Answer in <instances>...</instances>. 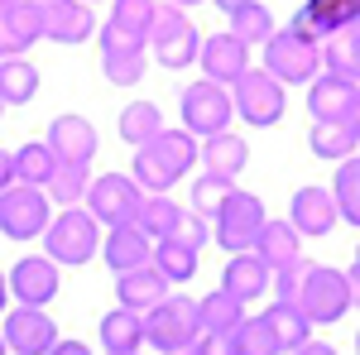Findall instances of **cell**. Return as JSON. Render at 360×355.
<instances>
[{"label": "cell", "mask_w": 360, "mask_h": 355, "mask_svg": "<svg viewBox=\"0 0 360 355\" xmlns=\"http://www.w3.org/2000/svg\"><path fill=\"white\" fill-rule=\"evenodd\" d=\"M168 240H178V245H193V250H202V245H207V240H212V231L202 226V217H197V212H183V217H178V226H173V235H168Z\"/></svg>", "instance_id": "43"}, {"label": "cell", "mask_w": 360, "mask_h": 355, "mask_svg": "<svg viewBox=\"0 0 360 355\" xmlns=\"http://www.w3.org/2000/svg\"><path fill=\"white\" fill-rule=\"evenodd\" d=\"M154 10H159V0H111V20L120 34H130V39H144L149 44V25H154Z\"/></svg>", "instance_id": "35"}, {"label": "cell", "mask_w": 360, "mask_h": 355, "mask_svg": "<svg viewBox=\"0 0 360 355\" xmlns=\"http://www.w3.org/2000/svg\"><path fill=\"white\" fill-rule=\"evenodd\" d=\"M115 298H120V307H130V312L144 317L149 307H159L168 298V278L154 264H139L130 273H115Z\"/></svg>", "instance_id": "19"}, {"label": "cell", "mask_w": 360, "mask_h": 355, "mask_svg": "<svg viewBox=\"0 0 360 355\" xmlns=\"http://www.w3.org/2000/svg\"><path fill=\"white\" fill-rule=\"evenodd\" d=\"M5 283H10V298L20 302V307H49V302L58 298V288H63L58 264L49 254H25V259H15L10 273H5Z\"/></svg>", "instance_id": "12"}, {"label": "cell", "mask_w": 360, "mask_h": 355, "mask_svg": "<svg viewBox=\"0 0 360 355\" xmlns=\"http://www.w3.org/2000/svg\"><path fill=\"white\" fill-rule=\"evenodd\" d=\"M197 63H202V72H207V82H221L231 86L240 72L250 67V44H240L231 29L226 34H212V39H202V49H197Z\"/></svg>", "instance_id": "15"}, {"label": "cell", "mask_w": 360, "mask_h": 355, "mask_svg": "<svg viewBox=\"0 0 360 355\" xmlns=\"http://www.w3.org/2000/svg\"><path fill=\"white\" fill-rule=\"evenodd\" d=\"M307 269H312V264H307L303 254H298V259H288V264H283V269L274 273V288H278V302H293V298H298V288H303V278H307Z\"/></svg>", "instance_id": "42"}, {"label": "cell", "mask_w": 360, "mask_h": 355, "mask_svg": "<svg viewBox=\"0 0 360 355\" xmlns=\"http://www.w3.org/2000/svg\"><path fill=\"white\" fill-rule=\"evenodd\" d=\"M34 96H39V67L29 58H0V101L29 106Z\"/></svg>", "instance_id": "24"}, {"label": "cell", "mask_w": 360, "mask_h": 355, "mask_svg": "<svg viewBox=\"0 0 360 355\" xmlns=\"http://www.w3.org/2000/svg\"><path fill=\"white\" fill-rule=\"evenodd\" d=\"M264 202L255 197V192H240L231 188L226 192V202L217 207V245L231 250V254H240V250H255V240H259V231H264Z\"/></svg>", "instance_id": "7"}, {"label": "cell", "mask_w": 360, "mask_h": 355, "mask_svg": "<svg viewBox=\"0 0 360 355\" xmlns=\"http://www.w3.org/2000/svg\"><path fill=\"white\" fill-rule=\"evenodd\" d=\"M96 34V15L86 0H44V39L53 44H82Z\"/></svg>", "instance_id": "17"}, {"label": "cell", "mask_w": 360, "mask_h": 355, "mask_svg": "<svg viewBox=\"0 0 360 355\" xmlns=\"http://www.w3.org/2000/svg\"><path fill=\"white\" fill-rule=\"evenodd\" d=\"M360 25V0H307L303 10L288 20L293 34L303 39H332V34H351Z\"/></svg>", "instance_id": "14"}, {"label": "cell", "mask_w": 360, "mask_h": 355, "mask_svg": "<svg viewBox=\"0 0 360 355\" xmlns=\"http://www.w3.org/2000/svg\"><path fill=\"white\" fill-rule=\"evenodd\" d=\"M202 336V317H197V298H173L168 293L159 307H149L144 312V341L149 346H159V351H178V346H188Z\"/></svg>", "instance_id": "9"}, {"label": "cell", "mask_w": 360, "mask_h": 355, "mask_svg": "<svg viewBox=\"0 0 360 355\" xmlns=\"http://www.w3.org/2000/svg\"><path fill=\"white\" fill-rule=\"evenodd\" d=\"M351 82H360V29H351Z\"/></svg>", "instance_id": "48"}, {"label": "cell", "mask_w": 360, "mask_h": 355, "mask_svg": "<svg viewBox=\"0 0 360 355\" xmlns=\"http://www.w3.org/2000/svg\"><path fill=\"white\" fill-rule=\"evenodd\" d=\"M332 197H336V217H346L351 226H360V159H341Z\"/></svg>", "instance_id": "39"}, {"label": "cell", "mask_w": 360, "mask_h": 355, "mask_svg": "<svg viewBox=\"0 0 360 355\" xmlns=\"http://www.w3.org/2000/svg\"><path fill=\"white\" fill-rule=\"evenodd\" d=\"M49 355H91V346H86V341H63V336H58V346Z\"/></svg>", "instance_id": "47"}, {"label": "cell", "mask_w": 360, "mask_h": 355, "mask_svg": "<svg viewBox=\"0 0 360 355\" xmlns=\"http://www.w3.org/2000/svg\"><path fill=\"white\" fill-rule=\"evenodd\" d=\"M106 355H139V351H106Z\"/></svg>", "instance_id": "56"}, {"label": "cell", "mask_w": 360, "mask_h": 355, "mask_svg": "<svg viewBox=\"0 0 360 355\" xmlns=\"http://www.w3.org/2000/svg\"><path fill=\"white\" fill-rule=\"evenodd\" d=\"M5 20L15 25V34H20L25 44H39V39H44V5H39V0H15V5L5 10Z\"/></svg>", "instance_id": "40"}, {"label": "cell", "mask_w": 360, "mask_h": 355, "mask_svg": "<svg viewBox=\"0 0 360 355\" xmlns=\"http://www.w3.org/2000/svg\"><path fill=\"white\" fill-rule=\"evenodd\" d=\"M178 202H168L164 192H149L144 197V207H139V217H135V226L149 235V240H168L173 235V226H178Z\"/></svg>", "instance_id": "33"}, {"label": "cell", "mask_w": 360, "mask_h": 355, "mask_svg": "<svg viewBox=\"0 0 360 355\" xmlns=\"http://www.w3.org/2000/svg\"><path fill=\"white\" fill-rule=\"evenodd\" d=\"M259 317L269 322V331H274V341L283 346V351H298L303 341H312V322H307L293 302H274V307L259 312Z\"/></svg>", "instance_id": "30"}, {"label": "cell", "mask_w": 360, "mask_h": 355, "mask_svg": "<svg viewBox=\"0 0 360 355\" xmlns=\"http://www.w3.org/2000/svg\"><path fill=\"white\" fill-rule=\"evenodd\" d=\"M0 355H10V346H5V336H0Z\"/></svg>", "instance_id": "57"}, {"label": "cell", "mask_w": 360, "mask_h": 355, "mask_svg": "<svg viewBox=\"0 0 360 355\" xmlns=\"http://www.w3.org/2000/svg\"><path fill=\"white\" fill-rule=\"evenodd\" d=\"M86 188H91V164H63L58 159L53 178H49V202H58V207H77L86 197Z\"/></svg>", "instance_id": "31"}, {"label": "cell", "mask_w": 360, "mask_h": 355, "mask_svg": "<svg viewBox=\"0 0 360 355\" xmlns=\"http://www.w3.org/2000/svg\"><path fill=\"white\" fill-rule=\"evenodd\" d=\"M264 72L278 77L283 86H298V82H312L317 72H322V49L303 39V34H293V29L283 25L274 29L269 39H264Z\"/></svg>", "instance_id": "3"}, {"label": "cell", "mask_w": 360, "mask_h": 355, "mask_svg": "<svg viewBox=\"0 0 360 355\" xmlns=\"http://www.w3.org/2000/svg\"><path fill=\"white\" fill-rule=\"evenodd\" d=\"M197 317H202V331L207 336H231L245 317V302H236L226 288H212L207 298L197 302Z\"/></svg>", "instance_id": "25"}, {"label": "cell", "mask_w": 360, "mask_h": 355, "mask_svg": "<svg viewBox=\"0 0 360 355\" xmlns=\"http://www.w3.org/2000/svg\"><path fill=\"white\" fill-rule=\"evenodd\" d=\"M197 159L207 164V173H217V178H226V183H236V173L245 168L250 149L240 135H231V130H221V135H212L202 149H197Z\"/></svg>", "instance_id": "23"}, {"label": "cell", "mask_w": 360, "mask_h": 355, "mask_svg": "<svg viewBox=\"0 0 360 355\" xmlns=\"http://www.w3.org/2000/svg\"><path fill=\"white\" fill-rule=\"evenodd\" d=\"M58 168V154L44 144V139H29L25 149H15V183H29V188H49Z\"/></svg>", "instance_id": "29"}, {"label": "cell", "mask_w": 360, "mask_h": 355, "mask_svg": "<svg viewBox=\"0 0 360 355\" xmlns=\"http://www.w3.org/2000/svg\"><path fill=\"white\" fill-rule=\"evenodd\" d=\"M193 164H197V139L188 130H159L149 144H139L130 178L144 192H168Z\"/></svg>", "instance_id": "1"}, {"label": "cell", "mask_w": 360, "mask_h": 355, "mask_svg": "<svg viewBox=\"0 0 360 355\" xmlns=\"http://www.w3.org/2000/svg\"><path fill=\"white\" fill-rule=\"evenodd\" d=\"M0 120H5V101H0Z\"/></svg>", "instance_id": "59"}, {"label": "cell", "mask_w": 360, "mask_h": 355, "mask_svg": "<svg viewBox=\"0 0 360 355\" xmlns=\"http://www.w3.org/2000/svg\"><path fill=\"white\" fill-rule=\"evenodd\" d=\"M202 355H236V346H231V336H207L202 331Z\"/></svg>", "instance_id": "45"}, {"label": "cell", "mask_w": 360, "mask_h": 355, "mask_svg": "<svg viewBox=\"0 0 360 355\" xmlns=\"http://www.w3.org/2000/svg\"><path fill=\"white\" fill-rule=\"evenodd\" d=\"M168 5H178V10H188V5H202V0H168Z\"/></svg>", "instance_id": "55"}, {"label": "cell", "mask_w": 360, "mask_h": 355, "mask_svg": "<svg viewBox=\"0 0 360 355\" xmlns=\"http://www.w3.org/2000/svg\"><path fill=\"white\" fill-rule=\"evenodd\" d=\"M144 197H149V192L139 188L130 173H101V178H91V188H86L82 202L101 226H135Z\"/></svg>", "instance_id": "6"}, {"label": "cell", "mask_w": 360, "mask_h": 355, "mask_svg": "<svg viewBox=\"0 0 360 355\" xmlns=\"http://www.w3.org/2000/svg\"><path fill=\"white\" fill-rule=\"evenodd\" d=\"M149 264L164 273L168 283H188L197 273V250L193 245H178V240H159L154 254H149Z\"/></svg>", "instance_id": "34"}, {"label": "cell", "mask_w": 360, "mask_h": 355, "mask_svg": "<svg viewBox=\"0 0 360 355\" xmlns=\"http://www.w3.org/2000/svg\"><path fill=\"white\" fill-rule=\"evenodd\" d=\"M101 346L106 351H139L144 346V317L130 307H111L101 317Z\"/></svg>", "instance_id": "27"}, {"label": "cell", "mask_w": 360, "mask_h": 355, "mask_svg": "<svg viewBox=\"0 0 360 355\" xmlns=\"http://www.w3.org/2000/svg\"><path fill=\"white\" fill-rule=\"evenodd\" d=\"M226 192H231V183H226V178L202 173V178L193 183V212H197V217H217V207L226 202Z\"/></svg>", "instance_id": "41"}, {"label": "cell", "mask_w": 360, "mask_h": 355, "mask_svg": "<svg viewBox=\"0 0 360 355\" xmlns=\"http://www.w3.org/2000/svg\"><path fill=\"white\" fill-rule=\"evenodd\" d=\"M288 226H293L298 235H327V231L336 226V197H332V188H303V192H293Z\"/></svg>", "instance_id": "20"}, {"label": "cell", "mask_w": 360, "mask_h": 355, "mask_svg": "<svg viewBox=\"0 0 360 355\" xmlns=\"http://www.w3.org/2000/svg\"><path fill=\"white\" fill-rule=\"evenodd\" d=\"M149 49L164 63L168 72H183L197 63V49H202V34L197 25L178 10V5H159L154 10V25H149Z\"/></svg>", "instance_id": "5"}, {"label": "cell", "mask_w": 360, "mask_h": 355, "mask_svg": "<svg viewBox=\"0 0 360 355\" xmlns=\"http://www.w3.org/2000/svg\"><path fill=\"white\" fill-rule=\"evenodd\" d=\"M212 5H221L226 15H231V10H236V5H245V0H212Z\"/></svg>", "instance_id": "53"}, {"label": "cell", "mask_w": 360, "mask_h": 355, "mask_svg": "<svg viewBox=\"0 0 360 355\" xmlns=\"http://www.w3.org/2000/svg\"><path fill=\"white\" fill-rule=\"evenodd\" d=\"M221 288L236 302H255L264 288H269V264H264L255 250H240V254H231V264H226Z\"/></svg>", "instance_id": "22"}, {"label": "cell", "mask_w": 360, "mask_h": 355, "mask_svg": "<svg viewBox=\"0 0 360 355\" xmlns=\"http://www.w3.org/2000/svg\"><path fill=\"white\" fill-rule=\"evenodd\" d=\"M164 355H202V336L188 341V346H178V351H164Z\"/></svg>", "instance_id": "51"}, {"label": "cell", "mask_w": 360, "mask_h": 355, "mask_svg": "<svg viewBox=\"0 0 360 355\" xmlns=\"http://www.w3.org/2000/svg\"><path fill=\"white\" fill-rule=\"evenodd\" d=\"M231 86H236V91H231L236 115H240L245 125H255V130L278 125V115H283V82H278V77H269L264 67H259V72H250V67H245Z\"/></svg>", "instance_id": "11"}, {"label": "cell", "mask_w": 360, "mask_h": 355, "mask_svg": "<svg viewBox=\"0 0 360 355\" xmlns=\"http://www.w3.org/2000/svg\"><path fill=\"white\" fill-rule=\"evenodd\" d=\"M231 34H236L240 44H264V39L274 34V15H269L259 0H245V5L231 10Z\"/></svg>", "instance_id": "36"}, {"label": "cell", "mask_w": 360, "mask_h": 355, "mask_svg": "<svg viewBox=\"0 0 360 355\" xmlns=\"http://www.w3.org/2000/svg\"><path fill=\"white\" fill-rule=\"evenodd\" d=\"M10 5H15V0H0V10H10Z\"/></svg>", "instance_id": "58"}, {"label": "cell", "mask_w": 360, "mask_h": 355, "mask_svg": "<svg viewBox=\"0 0 360 355\" xmlns=\"http://www.w3.org/2000/svg\"><path fill=\"white\" fill-rule=\"evenodd\" d=\"M351 125H356V135H360V96H356V106H351Z\"/></svg>", "instance_id": "54"}, {"label": "cell", "mask_w": 360, "mask_h": 355, "mask_svg": "<svg viewBox=\"0 0 360 355\" xmlns=\"http://www.w3.org/2000/svg\"><path fill=\"white\" fill-rule=\"evenodd\" d=\"M144 67H149L144 49H101V72H106L115 86H135L139 77H144Z\"/></svg>", "instance_id": "38"}, {"label": "cell", "mask_w": 360, "mask_h": 355, "mask_svg": "<svg viewBox=\"0 0 360 355\" xmlns=\"http://www.w3.org/2000/svg\"><path fill=\"white\" fill-rule=\"evenodd\" d=\"M53 221V202L44 188L29 183H10L0 192V235L5 240H39Z\"/></svg>", "instance_id": "4"}, {"label": "cell", "mask_w": 360, "mask_h": 355, "mask_svg": "<svg viewBox=\"0 0 360 355\" xmlns=\"http://www.w3.org/2000/svg\"><path fill=\"white\" fill-rule=\"evenodd\" d=\"M356 96H360V86L351 82V77H336V72L307 82V110H312L317 120H351Z\"/></svg>", "instance_id": "18"}, {"label": "cell", "mask_w": 360, "mask_h": 355, "mask_svg": "<svg viewBox=\"0 0 360 355\" xmlns=\"http://www.w3.org/2000/svg\"><path fill=\"white\" fill-rule=\"evenodd\" d=\"M96 245H101V221L91 217L86 207H63L49 221V231H44V254L53 264H68V269L86 264L96 254Z\"/></svg>", "instance_id": "2"}, {"label": "cell", "mask_w": 360, "mask_h": 355, "mask_svg": "<svg viewBox=\"0 0 360 355\" xmlns=\"http://www.w3.org/2000/svg\"><path fill=\"white\" fill-rule=\"evenodd\" d=\"M44 144L53 149L63 164H91L101 139H96V125H91L86 115H53V125H49Z\"/></svg>", "instance_id": "16"}, {"label": "cell", "mask_w": 360, "mask_h": 355, "mask_svg": "<svg viewBox=\"0 0 360 355\" xmlns=\"http://www.w3.org/2000/svg\"><path fill=\"white\" fill-rule=\"evenodd\" d=\"M307 144H312L317 159H351L356 144H360V135H356L351 120H317L312 135H307Z\"/></svg>", "instance_id": "26"}, {"label": "cell", "mask_w": 360, "mask_h": 355, "mask_svg": "<svg viewBox=\"0 0 360 355\" xmlns=\"http://www.w3.org/2000/svg\"><path fill=\"white\" fill-rule=\"evenodd\" d=\"M5 346L10 355H49L58 346V327L44 307H5Z\"/></svg>", "instance_id": "13"}, {"label": "cell", "mask_w": 360, "mask_h": 355, "mask_svg": "<svg viewBox=\"0 0 360 355\" xmlns=\"http://www.w3.org/2000/svg\"><path fill=\"white\" fill-rule=\"evenodd\" d=\"M164 130V115H159V106L154 101H130V106L120 110V139L125 144H149V139Z\"/></svg>", "instance_id": "32"}, {"label": "cell", "mask_w": 360, "mask_h": 355, "mask_svg": "<svg viewBox=\"0 0 360 355\" xmlns=\"http://www.w3.org/2000/svg\"><path fill=\"white\" fill-rule=\"evenodd\" d=\"M346 283H351V307H360V264L346 273Z\"/></svg>", "instance_id": "50"}, {"label": "cell", "mask_w": 360, "mask_h": 355, "mask_svg": "<svg viewBox=\"0 0 360 355\" xmlns=\"http://www.w3.org/2000/svg\"><path fill=\"white\" fill-rule=\"evenodd\" d=\"M29 53V44L15 34V25L5 20V10H0V58H25Z\"/></svg>", "instance_id": "44"}, {"label": "cell", "mask_w": 360, "mask_h": 355, "mask_svg": "<svg viewBox=\"0 0 360 355\" xmlns=\"http://www.w3.org/2000/svg\"><path fill=\"white\" fill-rule=\"evenodd\" d=\"M356 351H360V331H356Z\"/></svg>", "instance_id": "60"}, {"label": "cell", "mask_w": 360, "mask_h": 355, "mask_svg": "<svg viewBox=\"0 0 360 355\" xmlns=\"http://www.w3.org/2000/svg\"><path fill=\"white\" fill-rule=\"evenodd\" d=\"M231 346H236V355H283L264 317H240V327L231 331Z\"/></svg>", "instance_id": "37"}, {"label": "cell", "mask_w": 360, "mask_h": 355, "mask_svg": "<svg viewBox=\"0 0 360 355\" xmlns=\"http://www.w3.org/2000/svg\"><path fill=\"white\" fill-rule=\"evenodd\" d=\"M231 115H236V101H231V91H226L221 82H188L183 86V130L188 135H202V139H212V135H221L226 125H231Z\"/></svg>", "instance_id": "10"}, {"label": "cell", "mask_w": 360, "mask_h": 355, "mask_svg": "<svg viewBox=\"0 0 360 355\" xmlns=\"http://www.w3.org/2000/svg\"><path fill=\"white\" fill-rule=\"evenodd\" d=\"M356 264H360V250H356Z\"/></svg>", "instance_id": "61"}, {"label": "cell", "mask_w": 360, "mask_h": 355, "mask_svg": "<svg viewBox=\"0 0 360 355\" xmlns=\"http://www.w3.org/2000/svg\"><path fill=\"white\" fill-rule=\"evenodd\" d=\"M101 254H106V269L130 273V269H139V264H149L154 240H149L139 226H111V231H106V245H101Z\"/></svg>", "instance_id": "21"}, {"label": "cell", "mask_w": 360, "mask_h": 355, "mask_svg": "<svg viewBox=\"0 0 360 355\" xmlns=\"http://www.w3.org/2000/svg\"><path fill=\"white\" fill-rule=\"evenodd\" d=\"M5 307H10V283H5V273H0V317H5Z\"/></svg>", "instance_id": "52"}, {"label": "cell", "mask_w": 360, "mask_h": 355, "mask_svg": "<svg viewBox=\"0 0 360 355\" xmlns=\"http://www.w3.org/2000/svg\"><path fill=\"white\" fill-rule=\"evenodd\" d=\"M255 254L269 264V269H283L288 259H298V231L288 221H264L259 240H255Z\"/></svg>", "instance_id": "28"}, {"label": "cell", "mask_w": 360, "mask_h": 355, "mask_svg": "<svg viewBox=\"0 0 360 355\" xmlns=\"http://www.w3.org/2000/svg\"><path fill=\"white\" fill-rule=\"evenodd\" d=\"M39 5H44V0H39Z\"/></svg>", "instance_id": "62"}, {"label": "cell", "mask_w": 360, "mask_h": 355, "mask_svg": "<svg viewBox=\"0 0 360 355\" xmlns=\"http://www.w3.org/2000/svg\"><path fill=\"white\" fill-rule=\"evenodd\" d=\"M15 183V149H0V192Z\"/></svg>", "instance_id": "46"}, {"label": "cell", "mask_w": 360, "mask_h": 355, "mask_svg": "<svg viewBox=\"0 0 360 355\" xmlns=\"http://www.w3.org/2000/svg\"><path fill=\"white\" fill-rule=\"evenodd\" d=\"M293 307L303 312L312 327L346 317V307H351V283H346V273L327 269V264H312L307 278H303V288H298V298H293Z\"/></svg>", "instance_id": "8"}, {"label": "cell", "mask_w": 360, "mask_h": 355, "mask_svg": "<svg viewBox=\"0 0 360 355\" xmlns=\"http://www.w3.org/2000/svg\"><path fill=\"white\" fill-rule=\"evenodd\" d=\"M293 355H336V346H322V341H303Z\"/></svg>", "instance_id": "49"}]
</instances>
